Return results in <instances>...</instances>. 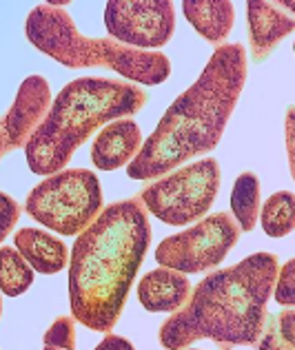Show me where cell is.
<instances>
[{
    "mask_svg": "<svg viewBox=\"0 0 295 350\" xmlns=\"http://www.w3.org/2000/svg\"><path fill=\"white\" fill-rule=\"evenodd\" d=\"M293 5L295 3H271V0H251L246 3L248 36H251L253 58L262 60L273 51L282 38L293 31Z\"/></svg>",
    "mask_w": 295,
    "mask_h": 350,
    "instance_id": "obj_11",
    "label": "cell"
},
{
    "mask_svg": "<svg viewBox=\"0 0 295 350\" xmlns=\"http://www.w3.org/2000/svg\"><path fill=\"white\" fill-rule=\"evenodd\" d=\"M182 12L193 29L209 42L227 40L235 23L233 5L227 0H184Z\"/></svg>",
    "mask_w": 295,
    "mask_h": 350,
    "instance_id": "obj_15",
    "label": "cell"
},
{
    "mask_svg": "<svg viewBox=\"0 0 295 350\" xmlns=\"http://www.w3.org/2000/svg\"><path fill=\"white\" fill-rule=\"evenodd\" d=\"M7 151H5V140H3V131H0V158H3Z\"/></svg>",
    "mask_w": 295,
    "mask_h": 350,
    "instance_id": "obj_25",
    "label": "cell"
},
{
    "mask_svg": "<svg viewBox=\"0 0 295 350\" xmlns=\"http://www.w3.org/2000/svg\"><path fill=\"white\" fill-rule=\"evenodd\" d=\"M42 350H60V348H51V346H44Z\"/></svg>",
    "mask_w": 295,
    "mask_h": 350,
    "instance_id": "obj_26",
    "label": "cell"
},
{
    "mask_svg": "<svg viewBox=\"0 0 295 350\" xmlns=\"http://www.w3.org/2000/svg\"><path fill=\"white\" fill-rule=\"evenodd\" d=\"M262 231L269 237H284L293 231V193L278 191L262 204L260 217Z\"/></svg>",
    "mask_w": 295,
    "mask_h": 350,
    "instance_id": "obj_18",
    "label": "cell"
},
{
    "mask_svg": "<svg viewBox=\"0 0 295 350\" xmlns=\"http://www.w3.org/2000/svg\"><path fill=\"white\" fill-rule=\"evenodd\" d=\"M34 284V271L12 246L0 248V291L7 297H21Z\"/></svg>",
    "mask_w": 295,
    "mask_h": 350,
    "instance_id": "obj_17",
    "label": "cell"
},
{
    "mask_svg": "<svg viewBox=\"0 0 295 350\" xmlns=\"http://www.w3.org/2000/svg\"><path fill=\"white\" fill-rule=\"evenodd\" d=\"M49 103L51 87L42 76H29L23 80L12 109H9L5 118H0V131H3L7 153L29 140L36 126L47 116Z\"/></svg>",
    "mask_w": 295,
    "mask_h": 350,
    "instance_id": "obj_10",
    "label": "cell"
},
{
    "mask_svg": "<svg viewBox=\"0 0 295 350\" xmlns=\"http://www.w3.org/2000/svg\"><path fill=\"white\" fill-rule=\"evenodd\" d=\"M96 350H136L131 346V342H127L125 337H118V335H107L103 342L96 346Z\"/></svg>",
    "mask_w": 295,
    "mask_h": 350,
    "instance_id": "obj_24",
    "label": "cell"
},
{
    "mask_svg": "<svg viewBox=\"0 0 295 350\" xmlns=\"http://www.w3.org/2000/svg\"><path fill=\"white\" fill-rule=\"evenodd\" d=\"M231 213L238 219V228L253 231L260 217V180L251 171L238 175L231 191Z\"/></svg>",
    "mask_w": 295,
    "mask_h": 350,
    "instance_id": "obj_16",
    "label": "cell"
},
{
    "mask_svg": "<svg viewBox=\"0 0 295 350\" xmlns=\"http://www.w3.org/2000/svg\"><path fill=\"white\" fill-rule=\"evenodd\" d=\"M25 208L49 231L80 235L103 211V187L87 169L58 171L31 189Z\"/></svg>",
    "mask_w": 295,
    "mask_h": 350,
    "instance_id": "obj_6",
    "label": "cell"
},
{
    "mask_svg": "<svg viewBox=\"0 0 295 350\" xmlns=\"http://www.w3.org/2000/svg\"><path fill=\"white\" fill-rule=\"evenodd\" d=\"M191 293L187 275L171 269L149 271L138 282V301L149 312H176Z\"/></svg>",
    "mask_w": 295,
    "mask_h": 350,
    "instance_id": "obj_13",
    "label": "cell"
},
{
    "mask_svg": "<svg viewBox=\"0 0 295 350\" xmlns=\"http://www.w3.org/2000/svg\"><path fill=\"white\" fill-rule=\"evenodd\" d=\"M244 85L246 49L238 42L218 47L198 80L167 109L129 162V178L153 180L171 173L193 155L216 149Z\"/></svg>",
    "mask_w": 295,
    "mask_h": 350,
    "instance_id": "obj_2",
    "label": "cell"
},
{
    "mask_svg": "<svg viewBox=\"0 0 295 350\" xmlns=\"http://www.w3.org/2000/svg\"><path fill=\"white\" fill-rule=\"evenodd\" d=\"M105 27L125 47L158 49L176 31V12L169 0H112L105 7Z\"/></svg>",
    "mask_w": 295,
    "mask_h": 350,
    "instance_id": "obj_9",
    "label": "cell"
},
{
    "mask_svg": "<svg viewBox=\"0 0 295 350\" xmlns=\"http://www.w3.org/2000/svg\"><path fill=\"white\" fill-rule=\"evenodd\" d=\"M21 217V206L14 198H9L7 193L0 191V244L3 239L14 231V226Z\"/></svg>",
    "mask_w": 295,
    "mask_h": 350,
    "instance_id": "obj_21",
    "label": "cell"
},
{
    "mask_svg": "<svg viewBox=\"0 0 295 350\" xmlns=\"http://www.w3.org/2000/svg\"><path fill=\"white\" fill-rule=\"evenodd\" d=\"M0 315H3V299H0Z\"/></svg>",
    "mask_w": 295,
    "mask_h": 350,
    "instance_id": "obj_27",
    "label": "cell"
},
{
    "mask_svg": "<svg viewBox=\"0 0 295 350\" xmlns=\"http://www.w3.org/2000/svg\"><path fill=\"white\" fill-rule=\"evenodd\" d=\"M16 251L31 266V271L42 275H56L67 266V246L58 237L40 228H21L14 235Z\"/></svg>",
    "mask_w": 295,
    "mask_h": 350,
    "instance_id": "obj_14",
    "label": "cell"
},
{
    "mask_svg": "<svg viewBox=\"0 0 295 350\" xmlns=\"http://www.w3.org/2000/svg\"><path fill=\"white\" fill-rule=\"evenodd\" d=\"M149 242L151 226L138 198L100 211L71 248L69 306L73 319L96 333H109L116 326Z\"/></svg>",
    "mask_w": 295,
    "mask_h": 350,
    "instance_id": "obj_1",
    "label": "cell"
},
{
    "mask_svg": "<svg viewBox=\"0 0 295 350\" xmlns=\"http://www.w3.org/2000/svg\"><path fill=\"white\" fill-rule=\"evenodd\" d=\"M62 7L64 3H42L27 16V40L44 56L67 69H112L136 85L146 87L162 85L169 78L171 62L164 53L131 49L112 38H87L76 29Z\"/></svg>",
    "mask_w": 295,
    "mask_h": 350,
    "instance_id": "obj_5",
    "label": "cell"
},
{
    "mask_svg": "<svg viewBox=\"0 0 295 350\" xmlns=\"http://www.w3.org/2000/svg\"><path fill=\"white\" fill-rule=\"evenodd\" d=\"M240 228L231 215L216 213L187 231L164 237L155 248V262L164 269L202 273L218 266L238 244Z\"/></svg>",
    "mask_w": 295,
    "mask_h": 350,
    "instance_id": "obj_8",
    "label": "cell"
},
{
    "mask_svg": "<svg viewBox=\"0 0 295 350\" xmlns=\"http://www.w3.org/2000/svg\"><path fill=\"white\" fill-rule=\"evenodd\" d=\"M220 189V164L205 158L178 169L140 193V204L164 224L184 226L214 206Z\"/></svg>",
    "mask_w": 295,
    "mask_h": 350,
    "instance_id": "obj_7",
    "label": "cell"
},
{
    "mask_svg": "<svg viewBox=\"0 0 295 350\" xmlns=\"http://www.w3.org/2000/svg\"><path fill=\"white\" fill-rule=\"evenodd\" d=\"M144 105V91L127 82L109 78H78L69 82L25 142V158L31 173L49 178L62 171L96 129L109 120L133 116Z\"/></svg>",
    "mask_w": 295,
    "mask_h": 350,
    "instance_id": "obj_4",
    "label": "cell"
},
{
    "mask_svg": "<svg viewBox=\"0 0 295 350\" xmlns=\"http://www.w3.org/2000/svg\"><path fill=\"white\" fill-rule=\"evenodd\" d=\"M191 350H193V348H191Z\"/></svg>",
    "mask_w": 295,
    "mask_h": 350,
    "instance_id": "obj_28",
    "label": "cell"
},
{
    "mask_svg": "<svg viewBox=\"0 0 295 350\" xmlns=\"http://www.w3.org/2000/svg\"><path fill=\"white\" fill-rule=\"evenodd\" d=\"M142 146V131L133 120H114L98 133L91 146V160L100 171H116Z\"/></svg>",
    "mask_w": 295,
    "mask_h": 350,
    "instance_id": "obj_12",
    "label": "cell"
},
{
    "mask_svg": "<svg viewBox=\"0 0 295 350\" xmlns=\"http://www.w3.org/2000/svg\"><path fill=\"white\" fill-rule=\"evenodd\" d=\"M44 346L60 348V350H73L76 348V330H73L71 317H60L49 326V330L42 337Z\"/></svg>",
    "mask_w": 295,
    "mask_h": 350,
    "instance_id": "obj_19",
    "label": "cell"
},
{
    "mask_svg": "<svg viewBox=\"0 0 295 350\" xmlns=\"http://www.w3.org/2000/svg\"><path fill=\"white\" fill-rule=\"evenodd\" d=\"M295 262L289 260L287 264L278 269V278H275V299H278L280 306H293L295 301Z\"/></svg>",
    "mask_w": 295,
    "mask_h": 350,
    "instance_id": "obj_20",
    "label": "cell"
},
{
    "mask_svg": "<svg viewBox=\"0 0 295 350\" xmlns=\"http://www.w3.org/2000/svg\"><path fill=\"white\" fill-rule=\"evenodd\" d=\"M275 328H278V333L284 342L293 346V310L282 312V315L275 319Z\"/></svg>",
    "mask_w": 295,
    "mask_h": 350,
    "instance_id": "obj_23",
    "label": "cell"
},
{
    "mask_svg": "<svg viewBox=\"0 0 295 350\" xmlns=\"http://www.w3.org/2000/svg\"><path fill=\"white\" fill-rule=\"evenodd\" d=\"M260 350H293V346L287 344V342H284V339L280 337L278 328H275V321H273V326L264 333V339H262V344H260Z\"/></svg>",
    "mask_w": 295,
    "mask_h": 350,
    "instance_id": "obj_22",
    "label": "cell"
},
{
    "mask_svg": "<svg viewBox=\"0 0 295 350\" xmlns=\"http://www.w3.org/2000/svg\"><path fill=\"white\" fill-rule=\"evenodd\" d=\"M278 269L273 253H253L235 266L211 273L160 326V344L167 350H184L200 339L227 350L257 344L266 328V304Z\"/></svg>",
    "mask_w": 295,
    "mask_h": 350,
    "instance_id": "obj_3",
    "label": "cell"
}]
</instances>
